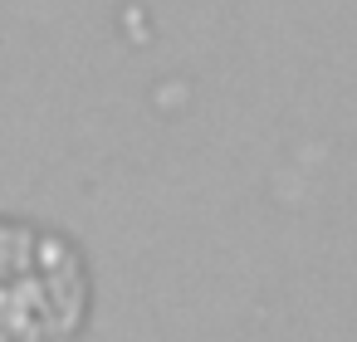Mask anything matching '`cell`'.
Returning a JSON list of instances; mask_svg holds the SVG:
<instances>
[{
	"label": "cell",
	"mask_w": 357,
	"mask_h": 342,
	"mask_svg": "<svg viewBox=\"0 0 357 342\" xmlns=\"http://www.w3.org/2000/svg\"><path fill=\"white\" fill-rule=\"evenodd\" d=\"M89 308V274L69 240L0 220V342H69Z\"/></svg>",
	"instance_id": "obj_1"
}]
</instances>
